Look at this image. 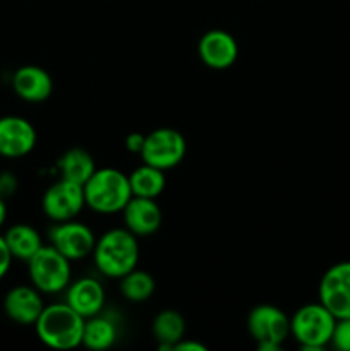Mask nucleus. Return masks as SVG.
Instances as JSON below:
<instances>
[{
	"mask_svg": "<svg viewBox=\"0 0 350 351\" xmlns=\"http://www.w3.org/2000/svg\"><path fill=\"white\" fill-rule=\"evenodd\" d=\"M338 319L321 304H305L290 317V336L305 351H321L331 345Z\"/></svg>",
	"mask_w": 350,
	"mask_h": 351,
	"instance_id": "20e7f679",
	"label": "nucleus"
},
{
	"mask_svg": "<svg viewBox=\"0 0 350 351\" xmlns=\"http://www.w3.org/2000/svg\"><path fill=\"white\" fill-rule=\"evenodd\" d=\"M119 338L117 322L103 315L102 312L84 321L82 329V346L89 350H108Z\"/></svg>",
	"mask_w": 350,
	"mask_h": 351,
	"instance_id": "aec40b11",
	"label": "nucleus"
},
{
	"mask_svg": "<svg viewBox=\"0 0 350 351\" xmlns=\"http://www.w3.org/2000/svg\"><path fill=\"white\" fill-rule=\"evenodd\" d=\"M86 319L79 315L67 302L45 305L34 322V329L43 345L54 350H74L82 345V329Z\"/></svg>",
	"mask_w": 350,
	"mask_h": 351,
	"instance_id": "f03ea898",
	"label": "nucleus"
},
{
	"mask_svg": "<svg viewBox=\"0 0 350 351\" xmlns=\"http://www.w3.org/2000/svg\"><path fill=\"white\" fill-rule=\"evenodd\" d=\"M12 261L14 257L12 254H10L9 247H7L5 239H3V235H0V280L9 273Z\"/></svg>",
	"mask_w": 350,
	"mask_h": 351,
	"instance_id": "393cba45",
	"label": "nucleus"
},
{
	"mask_svg": "<svg viewBox=\"0 0 350 351\" xmlns=\"http://www.w3.org/2000/svg\"><path fill=\"white\" fill-rule=\"evenodd\" d=\"M331 346L340 351H350V317L338 319L333 331Z\"/></svg>",
	"mask_w": 350,
	"mask_h": 351,
	"instance_id": "5701e85b",
	"label": "nucleus"
},
{
	"mask_svg": "<svg viewBox=\"0 0 350 351\" xmlns=\"http://www.w3.org/2000/svg\"><path fill=\"white\" fill-rule=\"evenodd\" d=\"M319 302L336 319L350 317V261L333 264L319 281Z\"/></svg>",
	"mask_w": 350,
	"mask_h": 351,
	"instance_id": "1a4fd4ad",
	"label": "nucleus"
},
{
	"mask_svg": "<svg viewBox=\"0 0 350 351\" xmlns=\"http://www.w3.org/2000/svg\"><path fill=\"white\" fill-rule=\"evenodd\" d=\"M12 89L24 101L41 103L54 93V79L38 65H23L12 74Z\"/></svg>",
	"mask_w": 350,
	"mask_h": 351,
	"instance_id": "dca6fc26",
	"label": "nucleus"
},
{
	"mask_svg": "<svg viewBox=\"0 0 350 351\" xmlns=\"http://www.w3.org/2000/svg\"><path fill=\"white\" fill-rule=\"evenodd\" d=\"M82 189L86 206L100 215L122 213L129 199L132 197L129 175L117 168H96Z\"/></svg>",
	"mask_w": 350,
	"mask_h": 351,
	"instance_id": "7ed1b4c3",
	"label": "nucleus"
},
{
	"mask_svg": "<svg viewBox=\"0 0 350 351\" xmlns=\"http://www.w3.org/2000/svg\"><path fill=\"white\" fill-rule=\"evenodd\" d=\"M247 331L261 351H278L290 336V317L275 305H256L247 315Z\"/></svg>",
	"mask_w": 350,
	"mask_h": 351,
	"instance_id": "423d86ee",
	"label": "nucleus"
},
{
	"mask_svg": "<svg viewBox=\"0 0 350 351\" xmlns=\"http://www.w3.org/2000/svg\"><path fill=\"white\" fill-rule=\"evenodd\" d=\"M129 184L132 195H136V197L156 199L165 191L167 178H165L163 170H160L156 167H151L148 163H143L136 170L130 171Z\"/></svg>",
	"mask_w": 350,
	"mask_h": 351,
	"instance_id": "412c9836",
	"label": "nucleus"
},
{
	"mask_svg": "<svg viewBox=\"0 0 350 351\" xmlns=\"http://www.w3.org/2000/svg\"><path fill=\"white\" fill-rule=\"evenodd\" d=\"M3 239L14 259L24 261V263H27L43 247V240L38 230L26 223H17L10 226L3 233Z\"/></svg>",
	"mask_w": 350,
	"mask_h": 351,
	"instance_id": "6ab92c4d",
	"label": "nucleus"
},
{
	"mask_svg": "<svg viewBox=\"0 0 350 351\" xmlns=\"http://www.w3.org/2000/svg\"><path fill=\"white\" fill-rule=\"evenodd\" d=\"M153 338L158 341L160 350H174V346L185 338V319L174 308L158 312L151 324Z\"/></svg>",
	"mask_w": 350,
	"mask_h": 351,
	"instance_id": "f3484780",
	"label": "nucleus"
},
{
	"mask_svg": "<svg viewBox=\"0 0 350 351\" xmlns=\"http://www.w3.org/2000/svg\"><path fill=\"white\" fill-rule=\"evenodd\" d=\"M5 218H7V206H5V201L0 197V228H2L3 223H5Z\"/></svg>",
	"mask_w": 350,
	"mask_h": 351,
	"instance_id": "cd10ccee",
	"label": "nucleus"
},
{
	"mask_svg": "<svg viewBox=\"0 0 350 351\" xmlns=\"http://www.w3.org/2000/svg\"><path fill=\"white\" fill-rule=\"evenodd\" d=\"M91 256L98 273L110 280H120L124 274L136 269L139 263L137 237L126 226L108 230L100 239H96Z\"/></svg>",
	"mask_w": 350,
	"mask_h": 351,
	"instance_id": "f257e3e1",
	"label": "nucleus"
},
{
	"mask_svg": "<svg viewBox=\"0 0 350 351\" xmlns=\"http://www.w3.org/2000/svg\"><path fill=\"white\" fill-rule=\"evenodd\" d=\"M198 53L206 67L213 71H225L235 64L239 57V45L229 31L209 29L199 40Z\"/></svg>",
	"mask_w": 350,
	"mask_h": 351,
	"instance_id": "f8f14e48",
	"label": "nucleus"
},
{
	"mask_svg": "<svg viewBox=\"0 0 350 351\" xmlns=\"http://www.w3.org/2000/svg\"><path fill=\"white\" fill-rule=\"evenodd\" d=\"M174 351H206V346L202 345V343L187 341L185 338H182L180 341L174 346Z\"/></svg>",
	"mask_w": 350,
	"mask_h": 351,
	"instance_id": "bb28decb",
	"label": "nucleus"
},
{
	"mask_svg": "<svg viewBox=\"0 0 350 351\" xmlns=\"http://www.w3.org/2000/svg\"><path fill=\"white\" fill-rule=\"evenodd\" d=\"M86 208L82 185L60 178L45 191L41 199V209L45 216L55 223L75 219Z\"/></svg>",
	"mask_w": 350,
	"mask_h": 351,
	"instance_id": "6e6552de",
	"label": "nucleus"
},
{
	"mask_svg": "<svg viewBox=\"0 0 350 351\" xmlns=\"http://www.w3.org/2000/svg\"><path fill=\"white\" fill-rule=\"evenodd\" d=\"M36 139V129L24 117L5 115L0 119V156H26L34 149Z\"/></svg>",
	"mask_w": 350,
	"mask_h": 351,
	"instance_id": "9b49d317",
	"label": "nucleus"
},
{
	"mask_svg": "<svg viewBox=\"0 0 350 351\" xmlns=\"http://www.w3.org/2000/svg\"><path fill=\"white\" fill-rule=\"evenodd\" d=\"M48 237H50V245H54L71 263L91 256L96 243L93 230L78 219L55 223Z\"/></svg>",
	"mask_w": 350,
	"mask_h": 351,
	"instance_id": "9d476101",
	"label": "nucleus"
},
{
	"mask_svg": "<svg viewBox=\"0 0 350 351\" xmlns=\"http://www.w3.org/2000/svg\"><path fill=\"white\" fill-rule=\"evenodd\" d=\"M105 288L91 276L71 281L65 288V302L84 319L100 314L105 307Z\"/></svg>",
	"mask_w": 350,
	"mask_h": 351,
	"instance_id": "2eb2a0df",
	"label": "nucleus"
},
{
	"mask_svg": "<svg viewBox=\"0 0 350 351\" xmlns=\"http://www.w3.org/2000/svg\"><path fill=\"white\" fill-rule=\"evenodd\" d=\"M60 178H65L74 184L84 185L96 171L95 158L82 147H71L65 151L57 161Z\"/></svg>",
	"mask_w": 350,
	"mask_h": 351,
	"instance_id": "a211bd4d",
	"label": "nucleus"
},
{
	"mask_svg": "<svg viewBox=\"0 0 350 351\" xmlns=\"http://www.w3.org/2000/svg\"><path fill=\"white\" fill-rule=\"evenodd\" d=\"M45 304L41 291L31 285H19L7 291L3 298V312L12 322L19 326H34L40 314L43 312Z\"/></svg>",
	"mask_w": 350,
	"mask_h": 351,
	"instance_id": "ddd939ff",
	"label": "nucleus"
},
{
	"mask_svg": "<svg viewBox=\"0 0 350 351\" xmlns=\"http://www.w3.org/2000/svg\"><path fill=\"white\" fill-rule=\"evenodd\" d=\"M119 281L122 297L132 304H143V302L150 300L154 293V288H156L154 278L146 271L137 269V267L124 274Z\"/></svg>",
	"mask_w": 350,
	"mask_h": 351,
	"instance_id": "4be33fe9",
	"label": "nucleus"
},
{
	"mask_svg": "<svg viewBox=\"0 0 350 351\" xmlns=\"http://www.w3.org/2000/svg\"><path fill=\"white\" fill-rule=\"evenodd\" d=\"M124 226L136 237H150L160 230L163 213L156 199L132 197L122 209Z\"/></svg>",
	"mask_w": 350,
	"mask_h": 351,
	"instance_id": "4468645a",
	"label": "nucleus"
},
{
	"mask_svg": "<svg viewBox=\"0 0 350 351\" xmlns=\"http://www.w3.org/2000/svg\"><path fill=\"white\" fill-rule=\"evenodd\" d=\"M17 191V178L14 177L12 171H2L0 173V197L5 201L7 197L14 195Z\"/></svg>",
	"mask_w": 350,
	"mask_h": 351,
	"instance_id": "b1692460",
	"label": "nucleus"
},
{
	"mask_svg": "<svg viewBox=\"0 0 350 351\" xmlns=\"http://www.w3.org/2000/svg\"><path fill=\"white\" fill-rule=\"evenodd\" d=\"M187 153V143L182 132L172 127H160L146 134L141 160L143 163L167 171L182 163Z\"/></svg>",
	"mask_w": 350,
	"mask_h": 351,
	"instance_id": "0eeeda50",
	"label": "nucleus"
},
{
	"mask_svg": "<svg viewBox=\"0 0 350 351\" xmlns=\"http://www.w3.org/2000/svg\"><path fill=\"white\" fill-rule=\"evenodd\" d=\"M27 274L31 285L41 293H60L71 283V261L54 245H43L27 261Z\"/></svg>",
	"mask_w": 350,
	"mask_h": 351,
	"instance_id": "39448f33",
	"label": "nucleus"
},
{
	"mask_svg": "<svg viewBox=\"0 0 350 351\" xmlns=\"http://www.w3.org/2000/svg\"><path fill=\"white\" fill-rule=\"evenodd\" d=\"M144 141H146V134H141V132H130L129 136L126 137V149L129 153L134 154H141L144 146Z\"/></svg>",
	"mask_w": 350,
	"mask_h": 351,
	"instance_id": "a878e982",
	"label": "nucleus"
}]
</instances>
